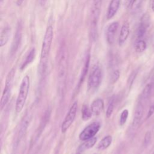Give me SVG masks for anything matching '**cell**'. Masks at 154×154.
I'll return each mask as SVG.
<instances>
[{"mask_svg": "<svg viewBox=\"0 0 154 154\" xmlns=\"http://www.w3.org/2000/svg\"><path fill=\"white\" fill-rule=\"evenodd\" d=\"M54 37V29L51 25H49L46 29L43 40L42 42L40 59L38 66V71L40 75L45 73L48 64L49 55L50 53L51 45Z\"/></svg>", "mask_w": 154, "mask_h": 154, "instance_id": "obj_1", "label": "cell"}, {"mask_svg": "<svg viewBox=\"0 0 154 154\" xmlns=\"http://www.w3.org/2000/svg\"><path fill=\"white\" fill-rule=\"evenodd\" d=\"M102 0H93L90 15V30L91 38L95 40L97 37L98 23L99 20Z\"/></svg>", "mask_w": 154, "mask_h": 154, "instance_id": "obj_2", "label": "cell"}, {"mask_svg": "<svg viewBox=\"0 0 154 154\" xmlns=\"http://www.w3.org/2000/svg\"><path fill=\"white\" fill-rule=\"evenodd\" d=\"M30 87V79L28 75H25L20 83L19 93L16 99L15 109L17 113L20 112L25 104Z\"/></svg>", "mask_w": 154, "mask_h": 154, "instance_id": "obj_3", "label": "cell"}, {"mask_svg": "<svg viewBox=\"0 0 154 154\" xmlns=\"http://www.w3.org/2000/svg\"><path fill=\"white\" fill-rule=\"evenodd\" d=\"M67 67V52L66 47L64 44H62L59 51L58 60V81L61 87L63 88L65 82Z\"/></svg>", "mask_w": 154, "mask_h": 154, "instance_id": "obj_4", "label": "cell"}, {"mask_svg": "<svg viewBox=\"0 0 154 154\" xmlns=\"http://www.w3.org/2000/svg\"><path fill=\"white\" fill-rule=\"evenodd\" d=\"M15 75V68L13 67L11 69L7 74L6 77L5 82V87L2 91L1 102H0V106L1 109H2L6 105L7 102L9 100V99L11 96V88L14 78Z\"/></svg>", "mask_w": 154, "mask_h": 154, "instance_id": "obj_5", "label": "cell"}, {"mask_svg": "<svg viewBox=\"0 0 154 154\" xmlns=\"http://www.w3.org/2000/svg\"><path fill=\"white\" fill-rule=\"evenodd\" d=\"M102 70L99 66H95L88 78V88L89 90H95L99 87L102 81Z\"/></svg>", "mask_w": 154, "mask_h": 154, "instance_id": "obj_6", "label": "cell"}, {"mask_svg": "<svg viewBox=\"0 0 154 154\" xmlns=\"http://www.w3.org/2000/svg\"><path fill=\"white\" fill-rule=\"evenodd\" d=\"M77 109H78V102L75 101L73 103V104L70 106L67 115L66 116L62 123L61 127V131L62 133L63 134L65 133L70 128V126L72 125L76 115Z\"/></svg>", "mask_w": 154, "mask_h": 154, "instance_id": "obj_7", "label": "cell"}, {"mask_svg": "<svg viewBox=\"0 0 154 154\" xmlns=\"http://www.w3.org/2000/svg\"><path fill=\"white\" fill-rule=\"evenodd\" d=\"M22 30L23 26L21 21H19L17 24L15 34L13 37V39L11 43V49H10V54L11 55L16 54L20 47L21 43L22 38Z\"/></svg>", "mask_w": 154, "mask_h": 154, "instance_id": "obj_8", "label": "cell"}, {"mask_svg": "<svg viewBox=\"0 0 154 154\" xmlns=\"http://www.w3.org/2000/svg\"><path fill=\"white\" fill-rule=\"evenodd\" d=\"M100 128V125L98 122H93L90 124L80 133L79 135V139L82 141H85L94 137L99 131Z\"/></svg>", "mask_w": 154, "mask_h": 154, "instance_id": "obj_9", "label": "cell"}, {"mask_svg": "<svg viewBox=\"0 0 154 154\" xmlns=\"http://www.w3.org/2000/svg\"><path fill=\"white\" fill-rule=\"evenodd\" d=\"M119 28V22L114 21L111 22L106 29V38L108 44L112 45L114 42L115 37Z\"/></svg>", "mask_w": 154, "mask_h": 154, "instance_id": "obj_10", "label": "cell"}, {"mask_svg": "<svg viewBox=\"0 0 154 154\" xmlns=\"http://www.w3.org/2000/svg\"><path fill=\"white\" fill-rule=\"evenodd\" d=\"M144 113V106L141 102H139L135 110L134 119L132 122V127L135 129L138 127Z\"/></svg>", "mask_w": 154, "mask_h": 154, "instance_id": "obj_11", "label": "cell"}, {"mask_svg": "<svg viewBox=\"0 0 154 154\" xmlns=\"http://www.w3.org/2000/svg\"><path fill=\"white\" fill-rule=\"evenodd\" d=\"M121 0H111L107 8L106 17L108 20L112 19L117 13L120 5Z\"/></svg>", "mask_w": 154, "mask_h": 154, "instance_id": "obj_12", "label": "cell"}, {"mask_svg": "<svg viewBox=\"0 0 154 154\" xmlns=\"http://www.w3.org/2000/svg\"><path fill=\"white\" fill-rule=\"evenodd\" d=\"M129 33H130L129 23L128 22H125L121 27L120 34L119 36V45L121 46L125 43V42L128 38Z\"/></svg>", "mask_w": 154, "mask_h": 154, "instance_id": "obj_13", "label": "cell"}, {"mask_svg": "<svg viewBox=\"0 0 154 154\" xmlns=\"http://www.w3.org/2000/svg\"><path fill=\"white\" fill-rule=\"evenodd\" d=\"M104 107V103L102 99L97 98L95 99L91 105V111L94 116H97L101 113Z\"/></svg>", "mask_w": 154, "mask_h": 154, "instance_id": "obj_14", "label": "cell"}, {"mask_svg": "<svg viewBox=\"0 0 154 154\" xmlns=\"http://www.w3.org/2000/svg\"><path fill=\"white\" fill-rule=\"evenodd\" d=\"M11 34V28L5 26L4 28L0 34V46L2 47L7 44Z\"/></svg>", "mask_w": 154, "mask_h": 154, "instance_id": "obj_15", "label": "cell"}, {"mask_svg": "<svg viewBox=\"0 0 154 154\" xmlns=\"http://www.w3.org/2000/svg\"><path fill=\"white\" fill-rule=\"evenodd\" d=\"M35 49L34 48H33L30 50V51L26 55L24 61L21 65L20 69L21 70L25 69L33 61V60L35 58Z\"/></svg>", "mask_w": 154, "mask_h": 154, "instance_id": "obj_16", "label": "cell"}, {"mask_svg": "<svg viewBox=\"0 0 154 154\" xmlns=\"http://www.w3.org/2000/svg\"><path fill=\"white\" fill-rule=\"evenodd\" d=\"M97 141V138L96 137H92L90 139L85 140V141L82 143V144L79 147V150L82 152L93 147Z\"/></svg>", "mask_w": 154, "mask_h": 154, "instance_id": "obj_17", "label": "cell"}, {"mask_svg": "<svg viewBox=\"0 0 154 154\" xmlns=\"http://www.w3.org/2000/svg\"><path fill=\"white\" fill-rule=\"evenodd\" d=\"M112 137L110 135H108L105 137L98 144L97 149L99 150H104L108 148L112 143Z\"/></svg>", "mask_w": 154, "mask_h": 154, "instance_id": "obj_18", "label": "cell"}, {"mask_svg": "<svg viewBox=\"0 0 154 154\" xmlns=\"http://www.w3.org/2000/svg\"><path fill=\"white\" fill-rule=\"evenodd\" d=\"M90 54H88L86 57L85 61V63H84V67H83V69H82V73H81V75L80 83L83 82V81H84V79L85 77V75L87 73L88 67H89V64H90Z\"/></svg>", "mask_w": 154, "mask_h": 154, "instance_id": "obj_19", "label": "cell"}, {"mask_svg": "<svg viewBox=\"0 0 154 154\" xmlns=\"http://www.w3.org/2000/svg\"><path fill=\"white\" fill-rule=\"evenodd\" d=\"M147 48V45L146 42L143 39H138L135 46V51L138 53H141L143 52Z\"/></svg>", "mask_w": 154, "mask_h": 154, "instance_id": "obj_20", "label": "cell"}, {"mask_svg": "<svg viewBox=\"0 0 154 154\" xmlns=\"http://www.w3.org/2000/svg\"><path fill=\"white\" fill-rule=\"evenodd\" d=\"M81 112H82V119L84 121H87L89 120L93 114L91 111V109L88 108V107L87 105L83 106L81 110Z\"/></svg>", "mask_w": 154, "mask_h": 154, "instance_id": "obj_21", "label": "cell"}, {"mask_svg": "<svg viewBox=\"0 0 154 154\" xmlns=\"http://www.w3.org/2000/svg\"><path fill=\"white\" fill-rule=\"evenodd\" d=\"M152 84L151 83H149L147 84L144 88L143 92H142V98L144 100H146L147 99L150 94H151V92H152Z\"/></svg>", "mask_w": 154, "mask_h": 154, "instance_id": "obj_22", "label": "cell"}, {"mask_svg": "<svg viewBox=\"0 0 154 154\" xmlns=\"http://www.w3.org/2000/svg\"><path fill=\"white\" fill-rule=\"evenodd\" d=\"M147 29V28L146 26H144L142 23H140L138 27L137 28V36L138 40L142 39V38L143 37V36L144 35V34L146 32Z\"/></svg>", "mask_w": 154, "mask_h": 154, "instance_id": "obj_23", "label": "cell"}, {"mask_svg": "<svg viewBox=\"0 0 154 154\" xmlns=\"http://www.w3.org/2000/svg\"><path fill=\"white\" fill-rule=\"evenodd\" d=\"M144 26H146L147 28H148L150 24V17L149 13H146L143 14V15L141 16L140 19V22Z\"/></svg>", "mask_w": 154, "mask_h": 154, "instance_id": "obj_24", "label": "cell"}, {"mask_svg": "<svg viewBox=\"0 0 154 154\" xmlns=\"http://www.w3.org/2000/svg\"><path fill=\"white\" fill-rule=\"evenodd\" d=\"M29 116L28 115H26L25 118L23 119V121L22 123V125H21V128L20 129V136H22L23 135V133H25L28 126V124H29Z\"/></svg>", "mask_w": 154, "mask_h": 154, "instance_id": "obj_25", "label": "cell"}, {"mask_svg": "<svg viewBox=\"0 0 154 154\" xmlns=\"http://www.w3.org/2000/svg\"><path fill=\"white\" fill-rule=\"evenodd\" d=\"M128 115H129V111L126 109H124L122 112L121 115L120 116V120H119V123H120V126H123V125H125V123H126V122L128 119Z\"/></svg>", "mask_w": 154, "mask_h": 154, "instance_id": "obj_26", "label": "cell"}, {"mask_svg": "<svg viewBox=\"0 0 154 154\" xmlns=\"http://www.w3.org/2000/svg\"><path fill=\"white\" fill-rule=\"evenodd\" d=\"M114 100L112 99L108 104V106L107 109H106V116L108 118L110 117L112 115L113 110H114Z\"/></svg>", "mask_w": 154, "mask_h": 154, "instance_id": "obj_27", "label": "cell"}, {"mask_svg": "<svg viewBox=\"0 0 154 154\" xmlns=\"http://www.w3.org/2000/svg\"><path fill=\"white\" fill-rule=\"evenodd\" d=\"M151 138H152L151 132L147 131L144 135V145L145 147L148 146V145L150 144L151 141Z\"/></svg>", "mask_w": 154, "mask_h": 154, "instance_id": "obj_28", "label": "cell"}, {"mask_svg": "<svg viewBox=\"0 0 154 154\" xmlns=\"http://www.w3.org/2000/svg\"><path fill=\"white\" fill-rule=\"evenodd\" d=\"M120 77V72L118 70H114L111 75V81L112 83H115Z\"/></svg>", "mask_w": 154, "mask_h": 154, "instance_id": "obj_29", "label": "cell"}, {"mask_svg": "<svg viewBox=\"0 0 154 154\" xmlns=\"http://www.w3.org/2000/svg\"><path fill=\"white\" fill-rule=\"evenodd\" d=\"M143 1V0H134L131 10H135L138 9L140 7Z\"/></svg>", "mask_w": 154, "mask_h": 154, "instance_id": "obj_30", "label": "cell"}, {"mask_svg": "<svg viewBox=\"0 0 154 154\" xmlns=\"http://www.w3.org/2000/svg\"><path fill=\"white\" fill-rule=\"evenodd\" d=\"M154 112V103L150 106L149 109V111H148V113H147V119L149 118L150 116H152V115L153 114Z\"/></svg>", "mask_w": 154, "mask_h": 154, "instance_id": "obj_31", "label": "cell"}, {"mask_svg": "<svg viewBox=\"0 0 154 154\" xmlns=\"http://www.w3.org/2000/svg\"><path fill=\"white\" fill-rule=\"evenodd\" d=\"M135 75H136V73H135V72H134V73H132L131 74V75L130 76V78H129V82L130 85L132 84V83L134 79H135Z\"/></svg>", "mask_w": 154, "mask_h": 154, "instance_id": "obj_32", "label": "cell"}, {"mask_svg": "<svg viewBox=\"0 0 154 154\" xmlns=\"http://www.w3.org/2000/svg\"><path fill=\"white\" fill-rule=\"evenodd\" d=\"M23 2V0H17V5H20Z\"/></svg>", "mask_w": 154, "mask_h": 154, "instance_id": "obj_33", "label": "cell"}, {"mask_svg": "<svg viewBox=\"0 0 154 154\" xmlns=\"http://www.w3.org/2000/svg\"><path fill=\"white\" fill-rule=\"evenodd\" d=\"M152 10L154 12V0H152Z\"/></svg>", "mask_w": 154, "mask_h": 154, "instance_id": "obj_34", "label": "cell"}]
</instances>
